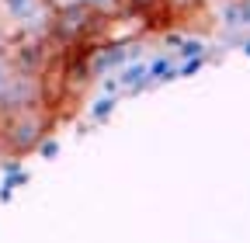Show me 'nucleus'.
Wrapping results in <instances>:
<instances>
[{
  "instance_id": "obj_1",
  "label": "nucleus",
  "mask_w": 250,
  "mask_h": 243,
  "mask_svg": "<svg viewBox=\"0 0 250 243\" xmlns=\"http://www.w3.org/2000/svg\"><path fill=\"white\" fill-rule=\"evenodd\" d=\"M56 125V118L45 101L21 104V108H0V142L11 157L31 153Z\"/></svg>"
},
{
  "instance_id": "obj_2",
  "label": "nucleus",
  "mask_w": 250,
  "mask_h": 243,
  "mask_svg": "<svg viewBox=\"0 0 250 243\" xmlns=\"http://www.w3.org/2000/svg\"><path fill=\"white\" fill-rule=\"evenodd\" d=\"M118 94H139L143 87H149V73H146V59H132V63H125L118 73Z\"/></svg>"
},
{
  "instance_id": "obj_3",
  "label": "nucleus",
  "mask_w": 250,
  "mask_h": 243,
  "mask_svg": "<svg viewBox=\"0 0 250 243\" xmlns=\"http://www.w3.org/2000/svg\"><path fill=\"white\" fill-rule=\"evenodd\" d=\"M0 7H4V14L11 18V21H18V24H35V18H39V11L45 7L42 0H0Z\"/></svg>"
},
{
  "instance_id": "obj_4",
  "label": "nucleus",
  "mask_w": 250,
  "mask_h": 243,
  "mask_svg": "<svg viewBox=\"0 0 250 243\" xmlns=\"http://www.w3.org/2000/svg\"><path fill=\"white\" fill-rule=\"evenodd\" d=\"M146 73H149V83L174 77V73H177V56H156V59H149V63H146Z\"/></svg>"
},
{
  "instance_id": "obj_5",
  "label": "nucleus",
  "mask_w": 250,
  "mask_h": 243,
  "mask_svg": "<svg viewBox=\"0 0 250 243\" xmlns=\"http://www.w3.org/2000/svg\"><path fill=\"white\" fill-rule=\"evenodd\" d=\"M115 108H118V94H101V98H94V101H90L87 115H90V122H108Z\"/></svg>"
},
{
  "instance_id": "obj_6",
  "label": "nucleus",
  "mask_w": 250,
  "mask_h": 243,
  "mask_svg": "<svg viewBox=\"0 0 250 243\" xmlns=\"http://www.w3.org/2000/svg\"><path fill=\"white\" fill-rule=\"evenodd\" d=\"M136 11H146L149 18H156V11H167V0H129Z\"/></svg>"
},
{
  "instance_id": "obj_7",
  "label": "nucleus",
  "mask_w": 250,
  "mask_h": 243,
  "mask_svg": "<svg viewBox=\"0 0 250 243\" xmlns=\"http://www.w3.org/2000/svg\"><path fill=\"white\" fill-rule=\"evenodd\" d=\"M11 73H14V66H11V59H7V52L0 49V90L7 87V80H11Z\"/></svg>"
}]
</instances>
